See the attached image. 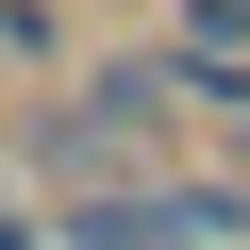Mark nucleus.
I'll return each mask as SVG.
<instances>
[{
    "label": "nucleus",
    "instance_id": "f257e3e1",
    "mask_svg": "<svg viewBox=\"0 0 250 250\" xmlns=\"http://www.w3.org/2000/svg\"><path fill=\"white\" fill-rule=\"evenodd\" d=\"M34 167H50V184H67V200H100V184H134V134H117V117H100V100H83V83H67V100H50V117H34Z\"/></svg>",
    "mask_w": 250,
    "mask_h": 250
},
{
    "label": "nucleus",
    "instance_id": "f03ea898",
    "mask_svg": "<svg viewBox=\"0 0 250 250\" xmlns=\"http://www.w3.org/2000/svg\"><path fill=\"white\" fill-rule=\"evenodd\" d=\"M50 250H200V233H184V200H167V184H100V200H67V217H50Z\"/></svg>",
    "mask_w": 250,
    "mask_h": 250
},
{
    "label": "nucleus",
    "instance_id": "7ed1b4c3",
    "mask_svg": "<svg viewBox=\"0 0 250 250\" xmlns=\"http://www.w3.org/2000/svg\"><path fill=\"white\" fill-rule=\"evenodd\" d=\"M167 200H184V233L217 250V233H250V184H217V167H167Z\"/></svg>",
    "mask_w": 250,
    "mask_h": 250
},
{
    "label": "nucleus",
    "instance_id": "20e7f679",
    "mask_svg": "<svg viewBox=\"0 0 250 250\" xmlns=\"http://www.w3.org/2000/svg\"><path fill=\"white\" fill-rule=\"evenodd\" d=\"M0 250H50V217H17V200H0Z\"/></svg>",
    "mask_w": 250,
    "mask_h": 250
}]
</instances>
